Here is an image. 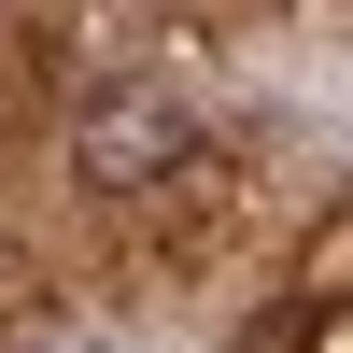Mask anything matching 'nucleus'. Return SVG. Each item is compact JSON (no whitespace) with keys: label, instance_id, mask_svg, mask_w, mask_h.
Wrapping results in <instances>:
<instances>
[{"label":"nucleus","instance_id":"f257e3e1","mask_svg":"<svg viewBox=\"0 0 353 353\" xmlns=\"http://www.w3.org/2000/svg\"><path fill=\"white\" fill-rule=\"evenodd\" d=\"M170 156H184V128H170L156 99H113L99 113V170H170Z\"/></svg>","mask_w":353,"mask_h":353}]
</instances>
